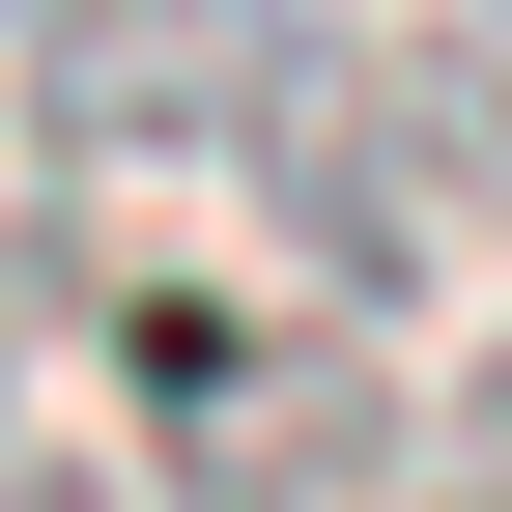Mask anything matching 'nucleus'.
Masks as SVG:
<instances>
[{
	"instance_id": "f257e3e1",
	"label": "nucleus",
	"mask_w": 512,
	"mask_h": 512,
	"mask_svg": "<svg viewBox=\"0 0 512 512\" xmlns=\"http://www.w3.org/2000/svg\"><path fill=\"white\" fill-rule=\"evenodd\" d=\"M0 29H29V143L57 171H200V143H256L313 0H0Z\"/></svg>"
},
{
	"instance_id": "20e7f679",
	"label": "nucleus",
	"mask_w": 512,
	"mask_h": 512,
	"mask_svg": "<svg viewBox=\"0 0 512 512\" xmlns=\"http://www.w3.org/2000/svg\"><path fill=\"white\" fill-rule=\"evenodd\" d=\"M0 512H57V484H29V456H0Z\"/></svg>"
},
{
	"instance_id": "7ed1b4c3",
	"label": "nucleus",
	"mask_w": 512,
	"mask_h": 512,
	"mask_svg": "<svg viewBox=\"0 0 512 512\" xmlns=\"http://www.w3.org/2000/svg\"><path fill=\"white\" fill-rule=\"evenodd\" d=\"M456 512H512V370H484V399H456Z\"/></svg>"
},
{
	"instance_id": "f03ea898",
	"label": "nucleus",
	"mask_w": 512,
	"mask_h": 512,
	"mask_svg": "<svg viewBox=\"0 0 512 512\" xmlns=\"http://www.w3.org/2000/svg\"><path fill=\"white\" fill-rule=\"evenodd\" d=\"M143 456L200 484V512H285V484H342V456H370L342 285H313V313H143Z\"/></svg>"
}]
</instances>
